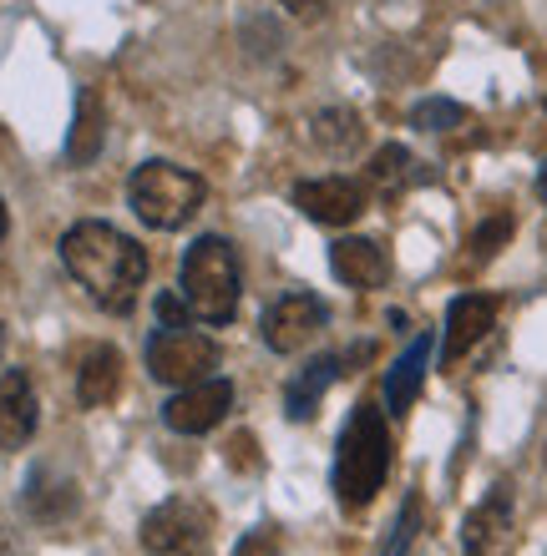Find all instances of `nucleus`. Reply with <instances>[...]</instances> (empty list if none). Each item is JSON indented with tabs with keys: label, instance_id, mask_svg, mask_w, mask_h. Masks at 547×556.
Wrapping results in <instances>:
<instances>
[{
	"label": "nucleus",
	"instance_id": "4",
	"mask_svg": "<svg viewBox=\"0 0 547 556\" xmlns=\"http://www.w3.org/2000/svg\"><path fill=\"white\" fill-rule=\"evenodd\" d=\"M238 293H244V278H238V258L223 238H198L188 253H183V299L203 324H228L238 314Z\"/></svg>",
	"mask_w": 547,
	"mask_h": 556
},
{
	"label": "nucleus",
	"instance_id": "9",
	"mask_svg": "<svg viewBox=\"0 0 547 556\" xmlns=\"http://www.w3.org/2000/svg\"><path fill=\"white\" fill-rule=\"evenodd\" d=\"M295 207L304 218L325 223V228H345L365 213V188L356 177H310L295 188Z\"/></svg>",
	"mask_w": 547,
	"mask_h": 556
},
{
	"label": "nucleus",
	"instance_id": "3",
	"mask_svg": "<svg viewBox=\"0 0 547 556\" xmlns=\"http://www.w3.org/2000/svg\"><path fill=\"white\" fill-rule=\"evenodd\" d=\"M127 198H133V213L158 233H178L183 223L203 207L208 182L178 162H142L127 182Z\"/></svg>",
	"mask_w": 547,
	"mask_h": 556
},
{
	"label": "nucleus",
	"instance_id": "15",
	"mask_svg": "<svg viewBox=\"0 0 547 556\" xmlns=\"http://www.w3.org/2000/svg\"><path fill=\"white\" fill-rule=\"evenodd\" d=\"M26 511L36 516V521H46V527L66 521V516L76 511V481H72V476H61V470H51V466L30 470V481H26Z\"/></svg>",
	"mask_w": 547,
	"mask_h": 556
},
{
	"label": "nucleus",
	"instance_id": "24",
	"mask_svg": "<svg viewBox=\"0 0 547 556\" xmlns=\"http://www.w3.org/2000/svg\"><path fill=\"white\" fill-rule=\"evenodd\" d=\"M234 556H279V536H274L269 527H259V531H249V536L238 542Z\"/></svg>",
	"mask_w": 547,
	"mask_h": 556
},
{
	"label": "nucleus",
	"instance_id": "23",
	"mask_svg": "<svg viewBox=\"0 0 547 556\" xmlns=\"http://www.w3.org/2000/svg\"><path fill=\"white\" fill-rule=\"evenodd\" d=\"M507 238H512V213H497V218H487V223H482V228L472 233V258H476V264L497 258V253L507 249Z\"/></svg>",
	"mask_w": 547,
	"mask_h": 556
},
{
	"label": "nucleus",
	"instance_id": "6",
	"mask_svg": "<svg viewBox=\"0 0 547 556\" xmlns=\"http://www.w3.org/2000/svg\"><path fill=\"white\" fill-rule=\"evenodd\" d=\"M219 369V344L192 334V324H163L148 339V375L158 384H198Z\"/></svg>",
	"mask_w": 547,
	"mask_h": 556
},
{
	"label": "nucleus",
	"instance_id": "8",
	"mask_svg": "<svg viewBox=\"0 0 547 556\" xmlns=\"http://www.w3.org/2000/svg\"><path fill=\"white\" fill-rule=\"evenodd\" d=\"M228 410H234V380H198V384H183V395L167 400L163 420L178 435H203Z\"/></svg>",
	"mask_w": 547,
	"mask_h": 556
},
{
	"label": "nucleus",
	"instance_id": "7",
	"mask_svg": "<svg viewBox=\"0 0 547 556\" xmlns=\"http://www.w3.org/2000/svg\"><path fill=\"white\" fill-rule=\"evenodd\" d=\"M325 324H330L325 299H314V293H284V299H274L264 308L259 329H264V344L274 354H299Z\"/></svg>",
	"mask_w": 547,
	"mask_h": 556
},
{
	"label": "nucleus",
	"instance_id": "27",
	"mask_svg": "<svg viewBox=\"0 0 547 556\" xmlns=\"http://www.w3.org/2000/svg\"><path fill=\"white\" fill-rule=\"evenodd\" d=\"M0 556H21V546H15V536L5 531V521H0Z\"/></svg>",
	"mask_w": 547,
	"mask_h": 556
},
{
	"label": "nucleus",
	"instance_id": "11",
	"mask_svg": "<svg viewBox=\"0 0 547 556\" xmlns=\"http://www.w3.org/2000/svg\"><path fill=\"white\" fill-rule=\"evenodd\" d=\"M36 435V390H30L26 369H5L0 375V451L11 455Z\"/></svg>",
	"mask_w": 547,
	"mask_h": 556
},
{
	"label": "nucleus",
	"instance_id": "10",
	"mask_svg": "<svg viewBox=\"0 0 547 556\" xmlns=\"http://www.w3.org/2000/svg\"><path fill=\"white\" fill-rule=\"evenodd\" d=\"M492 324H497V299H492V293H461V299H451V308H446V334H442L446 365H457L467 350H476V344L492 334Z\"/></svg>",
	"mask_w": 547,
	"mask_h": 556
},
{
	"label": "nucleus",
	"instance_id": "18",
	"mask_svg": "<svg viewBox=\"0 0 547 556\" xmlns=\"http://www.w3.org/2000/svg\"><path fill=\"white\" fill-rule=\"evenodd\" d=\"M314 147H325L330 157H350L360 142H365V122L350 112V106H325L320 117L310 122Z\"/></svg>",
	"mask_w": 547,
	"mask_h": 556
},
{
	"label": "nucleus",
	"instance_id": "12",
	"mask_svg": "<svg viewBox=\"0 0 547 556\" xmlns=\"http://www.w3.org/2000/svg\"><path fill=\"white\" fill-rule=\"evenodd\" d=\"M330 268L340 283L350 289H381L385 278H390V253L375 243V238H340L335 249H330Z\"/></svg>",
	"mask_w": 547,
	"mask_h": 556
},
{
	"label": "nucleus",
	"instance_id": "25",
	"mask_svg": "<svg viewBox=\"0 0 547 556\" xmlns=\"http://www.w3.org/2000/svg\"><path fill=\"white\" fill-rule=\"evenodd\" d=\"M279 5L295 15V21H320V15H325V0H279Z\"/></svg>",
	"mask_w": 547,
	"mask_h": 556
},
{
	"label": "nucleus",
	"instance_id": "16",
	"mask_svg": "<svg viewBox=\"0 0 547 556\" xmlns=\"http://www.w3.org/2000/svg\"><path fill=\"white\" fill-rule=\"evenodd\" d=\"M426 365H431V334H415L411 350L400 354L396 365H390V375H385V405H390V415H406L415 405L421 380H426Z\"/></svg>",
	"mask_w": 547,
	"mask_h": 556
},
{
	"label": "nucleus",
	"instance_id": "28",
	"mask_svg": "<svg viewBox=\"0 0 547 556\" xmlns=\"http://www.w3.org/2000/svg\"><path fill=\"white\" fill-rule=\"evenodd\" d=\"M537 198L547 203V162H543V173H537Z\"/></svg>",
	"mask_w": 547,
	"mask_h": 556
},
{
	"label": "nucleus",
	"instance_id": "13",
	"mask_svg": "<svg viewBox=\"0 0 547 556\" xmlns=\"http://www.w3.org/2000/svg\"><path fill=\"white\" fill-rule=\"evenodd\" d=\"M122 390V354L112 344H91L82 354V365H76V400L87 405V410H102L112 405Z\"/></svg>",
	"mask_w": 547,
	"mask_h": 556
},
{
	"label": "nucleus",
	"instance_id": "20",
	"mask_svg": "<svg viewBox=\"0 0 547 556\" xmlns=\"http://www.w3.org/2000/svg\"><path fill=\"white\" fill-rule=\"evenodd\" d=\"M461 122H467V106L451 102V97H426V102L411 106V127H421V132H451Z\"/></svg>",
	"mask_w": 547,
	"mask_h": 556
},
{
	"label": "nucleus",
	"instance_id": "26",
	"mask_svg": "<svg viewBox=\"0 0 547 556\" xmlns=\"http://www.w3.org/2000/svg\"><path fill=\"white\" fill-rule=\"evenodd\" d=\"M158 314H163V324H188V319H183V304L173 299V293H163V299H158Z\"/></svg>",
	"mask_w": 547,
	"mask_h": 556
},
{
	"label": "nucleus",
	"instance_id": "1",
	"mask_svg": "<svg viewBox=\"0 0 547 556\" xmlns=\"http://www.w3.org/2000/svg\"><path fill=\"white\" fill-rule=\"evenodd\" d=\"M61 264L72 268V278L91 293V304L107 314H133L137 293L148 283V253L127 233H117L112 223L97 218L61 233Z\"/></svg>",
	"mask_w": 547,
	"mask_h": 556
},
{
	"label": "nucleus",
	"instance_id": "17",
	"mask_svg": "<svg viewBox=\"0 0 547 556\" xmlns=\"http://www.w3.org/2000/svg\"><path fill=\"white\" fill-rule=\"evenodd\" d=\"M102 137H107V106H102V97H97L91 87H82V97H76L72 142H66V157H72V167H87V162H97V152H102Z\"/></svg>",
	"mask_w": 547,
	"mask_h": 556
},
{
	"label": "nucleus",
	"instance_id": "5",
	"mask_svg": "<svg viewBox=\"0 0 547 556\" xmlns=\"http://www.w3.org/2000/svg\"><path fill=\"white\" fill-rule=\"evenodd\" d=\"M213 506L198 496H167L142 516V552L148 556H208L213 552Z\"/></svg>",
	"mask_w": 547,
	"mask_h": 556
},
{
	"label": "nucleus",
	"instance_id": "30",
	"mask_svg": "<svg viewBox=\"0 0 547 556\" xmlns=\"http://www.w3.org/2000/svg\"><path fill=\"white\" fill-rule=\"evenodd\" d=\"M0 350H5V329H0Z\"/></svg>",
	"mask_w": 547,
	"mask_h": 556
},
{
	"label": "nucleus",
	"instance_id": "21",
	"mask_svg": "<svg viewBox=\"0 0 547 556\" xmlns=\"http://www.w3.org/2000/svg\"><path fill=\"white\" fill-rule=\"evenodd\" d=\"M415 531H421V491H411V496L400 501V516H396V527H390V536H385L381 556H406L415 542Z\"/></svg>",
	"mask_w": 547,
	"mask_h": 556
},
{
	"label": "nucleus",
	"instance_id": "22",
	"mask_svg": "<svg viewBox=\"0 0 547 556\" xmlns=\"http://www.w3.org/2000/svg\"><path fill=\"white\" fill-rule=\"evenodd\" d=\"M411 152H406V147H381V152H375V162H370V182H381V188H400V182H406V177H411Z\"/></svg>",
	"mask_w": 547,
	"mask_h": 556
},
{
	"label": "nucleus",
	"instance_id": "19",
	"mask_svg": "<svg viewBox=\"0 0 547 556\" xmlns=\"http://www.w3.org/2000/svg\"><path fill=\"white\" fill-rule=\"evenodd\" d=\"M502 531H507V491L497 485V496H487L472 516H467V527H461V552L482 556L497 536H502Z\"/></svg>",
	"mask_w": 547,
	"mask_h": 556
},
{
	"label": "nucleus",
	"instance_id": "29",
	"mask_svg": "<svg viewBox=\"0 0 547 556\" xmlns=\"http://www.w3.org/2000/svg\"><path fill=\"white\" fill-rule=\"evenodd\" d=\"M11 233V218H5V203H0V238Z\"/></svg>",
	"mask_w": 547,
	"mask_h": 556
},
{
	"label": "nucleus",
	"instance_id": "14",
	"mask_svg": "<svg viewBox=\"0 0 547 556\" xmlns=\"http://www.w3.org/2000/svg\"><path fill=\"white\" fill-rule=\"evenodd\" d=\"M335 380H340V354H320V359H310L295 380L284 384V415H289V420H310L314 405L325 400V390Z\"/></svg>",
	"mask_w": 547,
	"mask_h": 556
},
{
	"label": "nucleus",
	"instance_id": "2",
	"mask_svg": "<svg viewBox=\"0 0 547 556\" xmlns=\"http://www.w3.org/2000/svg\"><path fill=\"white\" fill-rule=\"evenodd\" d=\"M390 476V425L381 405H356L335 445V496L345 511H365Z\"/></svg>",
	"mask_w": 547,
	"mask_h": 556
}]
</instances>
